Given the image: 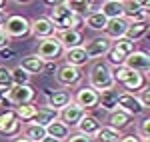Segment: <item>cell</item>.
Here are the masks:
<instances>
[{"label": "cell", "mask_w": 150, "mask_h": 142, "mask_svg": "<svg viewBox=\"0 0 150 142\" xmlns=\"http://www.w3.org/2000/svg\"><path fill=\"white\" fill-rule=\"evenodd\" d=\"M6 18H8V12H6V10H0V28L4 26V22H6Z\"/></svg>", "instance_id": "cell-42"}, {"label": "cell", "mask_w": 150, "mask_h": 142, "mask_svg": "<svg viewBox=\"0 0 150 142\" xmlns=\"http://www.w3.org/2000/svg\"><path fill=\"white\" fill-rule=\"evenodd\" d=\"M138 138L140 140L150 138V118L148 116H144V118L138 122Z\"/></svg>", "instance_id": "cell-36"}, {"label": "cell", "mask_w": 150, "mask_h": 142, "mask_svg": "<svg viewBox=\"0 0 150 142\" xmlns=\"http://www.w3.org/2000/svg\"><path fill=\"white\" fill-rule=\"evenodd\" d=\"M120 142H142V140H140L136 134H126V136L120 138Z\"/></svg>", "instance_id": "cell-40"}, {"label": "cell", "mask_w": 150, "mask_h": 142, "mask_svg": "<svg viewBox=\"0 0 150 142\" xmlns=\"http://www.w3.org/2000/svg\"><path fill=\"white\" fill-rule=\"evenodd\" d=\"M6 92H8V90H2V88H0V104L6 100Z\"/></svg>", "instance_id": "cell-43"}, {"label": "cell", "mask_w": 150, "mask_h": 142, "mask_svg": "<svg viewBox=\"0 0 150 142\" xmlns=\"http://www.w3.org/2000/svg\"><path fill=\"white\" fill-rule=\"evenodd\" d=\"M44 72H56V62H44Z\"/></svg>", "instance_id": "cell-41"}, {"label": "cell", "mask_w": 150, "mask_h": 142, "mask_svg": "<svg viewBox=\"0 0 150 142\" xmlns=\"http://www.w3.org/2000/svg\"><path fill=\"white\" fill-rule=\"evenodd\" d=\"M10 74H12V86H28V84H30V78H32V76L26 74L20 66L12 68Z\"/></svg>", "instance_id": "cell-33"}, {"label": "cell", "mask_w": 150, "mask_h": 142, "mask_svg": "<svg viewBox=\"0 0 150 142\" xmlns=\"http://www.w3.org/2000/svg\"><path fill=\"white\" fill-rule=\"evenodd\" d=\"M22 136L26 138V140H30V142H40L44 136H46V128L28 122V124H24V128H22Z\"/></svg>", "instance_id": "cell-28"}, {"label": "cell", "mask_w": 150, "mask_h": 142, "mask_svg": "<svg viewBox=\"0 0 150 142\" xmlns=\"http://www.w3.org/2000/svg\"><path fill=\"white\" fill-rule=\"evenodd\" d=\"M64 60H66L64 64H68V66H74V68H80V66H84V64H88V62H90L82 46H78V48H70V50H64Z\"/></svg>", "instance_id": "cell-21"}, {"label": "cell", "mask_w": 150, "mask_h": 142, "mask_svg": "<svg viewBox=\"0 0 150 142\" xmlns=\"http://www.w3.org/2000/svg\"><path fill=\"white\" fill-rule=\"evenodd\" d=\"M58 118V112L56 110H52L50 106H36V114L34 118L30 120V124H36V126H42V128H46L50 122H54ZM28 124V122H26Z\"/></svg>", "instance_id": "cell-19"}, {"label": "cell", "mask_w": 150, "mask_h": 142, "mask_svg": "<svg viewBox=\"0 0 150 142\" xmlns=\"http://www.w3.org/2000/svg\"><path fill=\"white\" fill-rule=\"evenodd\" d=\"M8 44H10V38H8V36H6V32L0 28V50H4Z\"/></svg>", "instance_id": "cell-39"}, {"label": "cell", "mask_w": 150, "mask_h": 142, "mask_svg": "<svg viewBox=\"0 0 150 142\" xmlns=\"http://www.w3.org/2000/svg\"><path fill=\"white\" fill-rule=\"evenodd\" d=\"M70 102H72V94H70L68 90H54V92H48V104L52 110H62L64 106H68Z\"/></svg>", "instance_id": "cell-20"}, {"label": "cell", "mask_w": 150, "mask_h": 142, "mask_svg": "<svg viewBox=\"0 0 150 142\" xmlns=\"http://www.w3.org/2000/svg\"><path fill=\"white\" fill-rule=\"evenodd\" d=\"M136 98H138L142 110H148V108H150V88H148V86H146V88H142L138 94H136Z\"/></svg>", "instance_id": "cell-37"}, {"label": "cell", "mask_w": 150, "mask_h": 142, "mask_svg": "<svg viewBox=\"0 0 150 142\" xmlns=\"http://www.w3.org/2000/svg\"><path fill=\"white\" fill-rule=\"evenodd\" d=\"M58 42H60V46L62 50H70V48H78V46H84V34L78 32V30H62V32H58Z\"/></svg>", "instance_id": "cell-15"}, {"label": "cell", "mask_w": 150, "mask_h": 142, "mask_svg": "<svg viewBox=\"0 0 150 142\" xmlns=\"http://www.w3.org/2000/svg\"><path fill=\"white\" fill-rule=\"evenodd\" d=\"M146 32H148V22H132V24H128L126 38L132 40V42H136L142 36H146Z\"/></svg>", "instance_id": "cell-30"}, {"label": "cell", "mask_w": 150, "mask_h": 142, "mask_svg": "<svg viewBox=\"0 0 150 142\" xmlns=\"http://www.w3.org/2000/svg\"><path fill=\"white\" fill-rule=\"evenodd\" d=\"M40 142H60V140H56V138H52V136H44Z\"/></svg>", "instance_id": "cell-44"}, {"label": "cell", "mask_w": 150, "mask_h": 142, "mask_svg": "<svg viewBox=\"0 0 150 142\" xmlns=\"http://www.w3.org/2000/svg\"><path fill=\"white\" fill-rule=\"evenodd\" d=\"M110 48H112V50H116L118 54H122V56L126 58V56H130V54H132V52L136 50V42L128 40L126 36H124V38H118V40H114Z\"/></svg>", "instance_id": "cell-29"}, {"label": "cell", "mask_w": 150, "mask_h": 142, "mask_svg": "<svg viewBox=\"0 0 150 142\" xmlns=\"http://www.w3.org/2000/svg\"><path fill=\"white\" fill-rule=\"evenodd\" d=\"M12 110H14L16 118L20 120V122H30V120L34 118V114H36V106H34V104H24V106H16V108H12Z\"/></svg>", "instance_id": "cell-32"}, {"label": "cell", "mask_w": 150, "mask_h": 142, "mask_svg": "<svg viewBox=\"0 0 150 142\" xmlns=\"http://www.w3.org/2000/svg\"><path fill=\"white\" fill-rule=\"evenodd\" d=\"M54 74H56V82L60 84V86H66V88L76 86V84H80V80H82L80 68H74V66H68V64H62L60 68H56Z\"/></svg>", "instance_id": "cell-10"}, {"label": "cell", "mask_w": 150, "mask_h": 142, "mask_svg": "<svg viewBox=\"0 0 150 142\" xmlns=\"http://www.w3.org/2000/svg\"><path fill=\"white\" fill-rule=\"evenodd\" d=\"M118 90L112 88V90H104V92H98V106L106 110V112H114L116 110V102H118Z\"/></svg>", "instance_id": "cell-23"}, {"label": "cell", "mask_w": 150, "mask_h": 142, "mask_svg": "<svg viewBox=\"0 0 150 142\" xmlns=\"http://www.w3.org/2000/svg\"><path fill=\"white\" fill-rule=\"evenodd\" d=\"M8 38H22L30 34V20L24 18L22 14H8L6 22L2 26Z\"/></svg>", "instance_id": "cell-4"}, {"label": "cell", "mask_w": 150, "mask_h": 142, "mask_svg": "<svg viewBox=\"0 0 150 142\" xmlns=\"http://www.w3.org/2000/svg\"><path fill=\"white\" fill-rule=\"evenodd\" d=\"M100 12L106 20L124 18V2L122 0H104L100 4Z\"/></svg>", "instance_id": "cell-17"}, {"label": "cell", "mask_w": 150, "mask_h": 142, "mask_svg": "<svg viewBox=\"0 0 150 142\" xmlns=\"http://www.w3.org/2000/svg\"><path fill=\"white\" fill-rule=\"evenodd\" d=\"M116 110L126 112L128 116H138V114H142V112H144V110H142V106H140V102H138V98H136V94H126V92L118 94Z\"/></svg>", "instance_id": "cell-14"}, {"label": "cell", "mask_w": 150, "mask_h": 142, "mask_svg": "<svg viewBox=\"0 0 150 142\" xmlns=\"http://www.w3.org/2000/svg\"><path fill=\"white\" fill-rule=\"evenodd\" d=\"M94 138H96V142H120L122 132L114 130L110 126H100V130L94 134Z\"/></svg>", "instance_id": "cell-27"}, {"label": "cell", "mask_w": 150, "mask_h": 142, "mask_svg": "<svg viewBox=\"0 0 150 142\" xmlns=\"http://www.w3.org/2000/svg\"><path fill=\"white\" fill-rule=\"evenodd\" d=\"M124 66H126L128 70L138 72V74H144V76H146L148 70H150V56H148V52H144V50H134L130 56H126Z\"/></svg>", "instance_id": "cell-9"}, {"label": "cell", "mask_w": 150, "mask_h": 142, "mask_svg": "<svg viewBox=\"0 0 150 142\" xmlns=\"http://www.w3.org/2000/svg\"><path fill=\"white\" fill-rule=\"evenodd\" d=\"M46 136H52V138H56V140L64 142L66 138L70 136V128L64 124V122H60V120H54V122H50L46 126Z\"/></svg>", "instance_id": "cell-25"}, {"label": "cell", "mask_w": 150, "mask_h": 142, "mask_svg": "<svg viewBox=\"0 0 150 142\" xmlns=\"http://www.w3.org/2000/svg\"><path fill=\"white\" fill-rule=\"evenodd\" d=\"M130 122H132V116H128L126 112H122V110H114V112H110L106 126H110L114 130H122V128H126Z\"/></svg>", "instance_id": "cell-26"}, {"label": "cell", "mask_w": 150, "mask_h": 142, "mask_svg": "<svg viewBox=\"0 0 150 142\" xmlns=\"http://www.w3.org/2000/svg\"><path fill=\"white\" fill-rule=\"evenodd\" d=\"M0 88L2 90H10L12 88V74H10V68H6V66H0Z\"/></svg>", "instance_id": "cell-35"}, {"label": "cell", "mask_w": 150, "mask_h": 142, "mask_svg": "<svg viewBox=\"0 0 150 142\" xmlns=\"http://www.w3.org/2000/svg\"><path fill=\"white\" fill-rule=\"evenodd\" d=\"M112 46V42L108 40V38H104V36H94L90 40H86V44H84V52H86V56L88 60H96V58H102L108 54V50Z\"/></svg>", "instance_id": "cell-8"}, {"label": "cell", "mask_w": 150, "mask_h": 142, "mask_svg": "<svg viewBox=\"0 0 150 142\" xmlns=\"http://www.w3.org/2000/svg\"><path fill=\"white\" fill-rule=\"evenodd\" d=\"M142 142H150V138H146V140H142Z\"/></svg>", "instance_id": "cell-46"}, {"label": "cell", "mask_w": 150, "mask_h": 142, "mask_svg": "<svg viewBox=\"0 0 150 142\" xmlns=\"http://www.w3.org/2000/svg\"><path fill=\"white\" fill-rule=\"evenodd\" d=\"M30 34H34L38 40H44V38H52L58 34V30L54 28V24L48 20L46 16L42 18H36L30 22Z\"/></svg>", "instance_id": "cell-13"}, {"label": "cell", "mask_w": 150, "mask_h": 142, "mask_svg": "<svg viewBox=\"0 0 150 142\" xmlns=\"http://www.w3.org/2000/svg\"><path fill=\"white\" fill-rule=\"evenodd\" d=\"M112 78L116 84H122L126 94H138L142 88H146V76L138 72L128 70L126 66H118L112 68Z\"/></svg>", "instance_id": "cell-2"}, {"label": "cell", "mask_w": 150, "mask_h": 142, "mask_svg": "<svg viewBox=\"0 0 150 142\" xmlns=\"http://www.w3.org/2000/svg\"><path fill=\"white\" fill-rule=\"evenodd\" d=\"M84 114H86V110H82L76 102H70L68 106H64L62 110H58V120L64 122L68 128H76V124L82 120Z\"/></svg>", "instance_id": "cell-11"}, {"label": "cell", "mask_w": 150, "mask_h": 142, "mask_svg": "<svg viewBox=\"0 0 150 142\" xmlns=\"http://www.w3.org/2000/svg\"><path fill=\"white\" fill-rule=\"evenodd\" d=\"M12 142H30V140H26L24 136H16V138H14V140H12Z\"/></svg>", "instance_id": "cell-45"}, {"label": "cell", "mask_w": 150, "mask_h": 142, "mask_svg": "<svg viewBox=\"0 0 150 142\" xmlns=\"http://www.w3.org/2000/svg\"><path fill=\"white\" fill-rule=\"evenodd\" d=\"M34 96H36V92L30 84L28 86H12L6 92V100L4 102L14 104V108H16V106H24V104H32Z\"/></svg>", "instance_id": "cell-7"}, {"label": "cell", "mask_w": 150, "mask_h": 142, "mask_svg": "<svg viewBox=\"0 0 150 142\" xmlns=\"http://www.w3.org/2000/svg\"><path fill=\"white\" fill-rule=\"evenodd\" d=\"M64 50L60 46L56 36L52 38H44V40H38V48H36V56L42 58L44 62H56V58L62 54Z\"/></svg>", "instance_id": "cell-5"}, {"label": "cell", "mask_w": 150, "mask_h": 142, "mask_svg": "<svg viewBox=\"0 0 150 142\" xmlns=\"http://www.w3.org/2000/svg\"><path fill=\"white\" fill-rule=\"evenodd\" d=\"M100 120L96 118V116H92V114H84L82 116V120L76 124V130H78V134H84V136H90V138H94V134L100 130Z\"/></svg>", "instance_id": "cell-18"}, {"label": "cell", "mask_w": 150, "mask_h": 142, "mask_svg": "<svg viewBox=\"0 0 150 142\" xmlns=\"http://www.w3.org/2000/svg\"><path fill=\"white\" fill-rule=\"evenodd\" d=\"M20 68H22L26 74H30V76H34V74H42V72H44V60L38 58L36 54H28V56H24V58H22Z\"/></svg>", "instance_id": "cell-22"}, {"label": "cell", "mask_w": 150, "mask_h": 142, "mask_svg": "<svg viewBox=\"0 0 150 142\" xmlns=\"http://www.w3.org/2000/svg\"><path fill=\"white\" fill-rule=\"evenodd\" d=\"M66 6L72 10L74 16H82V18L88 12H92V2H88V0H70V2H66Z\"/></svg>", "instance_id": "cell-31"}, {"label": "cell", "mask_w": 150, "mask_h": 142, "mask_svg": "<svg viewBox=\"0 0 150 142\" xmlns=\"http://www.w3.org/2000/svg\"><path fill=\"white\" fill-rule=\"evenodd\" d=\"M128 30V22L124 18H116V20H108L106 28H104V38H108L110 42H114L118 38H124Z\"/></svg>", "instance_id": "cell-16"}, {"label": "cell", "mask_w": 150, "mask_h": 142, "mask_svg": "<svg viewBox=\"0 0 150 142\" xmlns=\"http://www.w3.org/2000/svg\"><path fill=\"white\" fill-rule=\"evenodd\" d=\"M124 60H126V58H124L122 54H118L116 50H112V48H110V50H108V54H106V64H108L110 68L124 66Z\"/></svg>", "instance_id": "cell-34"}, {"label": "cell", "mask_w": 150, "mask_h": 142, "mask_svg": "<svg viewBox=\"0 0 150 142\" xmlns=\"http://www.w3.org/2000/svg\"><path fill=\"white\" fill-rule=\"evenodd\" d=\"M66 142H94V138L90 136H84V134H78V132H74V134H70Z\"/></svg>", "instance_id": "cell-38"}, {"label": "cell", "mask_w": 150, "mask_h": 142, "mask_svg": "<svg viewBox=\"0 0 150 142\" xmlns=\"http://www.w3.org/2000/svg\"><path fill=\"white\" fill-rule=\"evenodd\" d=\"M20 132H22V122L16 118L12 108L0 114V136L14 138V136H20Z\"/></svg>", "instance_id": "cell-6"}, {"label": "cell", "mask_w": 150, "mask_h": 142, "mask_svg": "<svg viewBox=\"0 0 150 142\" xmlns=\"http://www.w3.org/2000/svg\"><path fill=\"white\" fill-rule=\"evenodd\" d=\"M88 86L94 88L96 92H104V90H112L116 88V82L114 78H112V68L102 62V60H98V62H94L90 72H88Z\"/></svg>", "instance_id": "cell-1"}, {"label": "cell", "mask_w": 150, "mask_h": 142, "mask_svg": "<svg viewBox=\"0 0 150 142\" xmlns=\"http://www.w3.org/2000/svg\"><path fill=\"white\" fill-rule=\"evenodd\" d=\"M46 18L54 24V28H56L58 32H62V30H68L70 26H72L74 14H72V10L66 6V2H58L56 6H52V10L48 12Z\"/></svg>", "instance_id": "cell-3"}, {"label": "cell", "mask_w": 150, "mask_h": 142, "mask_svg": "<svg viewBox=\"0 0 150 142\" xmlns=\"http://www.w3.org/2000/svg\"><path fill=\"white\" fill-rule=\"evenodd\" d=\"M72 102H76L82 110H90L98 106V92L90 86H82L78 88L76 96H72Z\"/></svg>", "instance_id": "cell-12"}, {"label": "cell", "mask_w": 150, "mask_h": 142, "mask_svg": "<svg viewBox=\"0 0 150 142\" xmlns=\"http://www.w3.org/2000/svg\"><path fill=\"white\" fill-rule=\"evenodd\" d=\"M106 24H108V20L102 16L100 10H92V12H88V14L84 16V26H88L94 32H104Z\"/></svg>", "instance_id": "cell-24"}]
</instances>
